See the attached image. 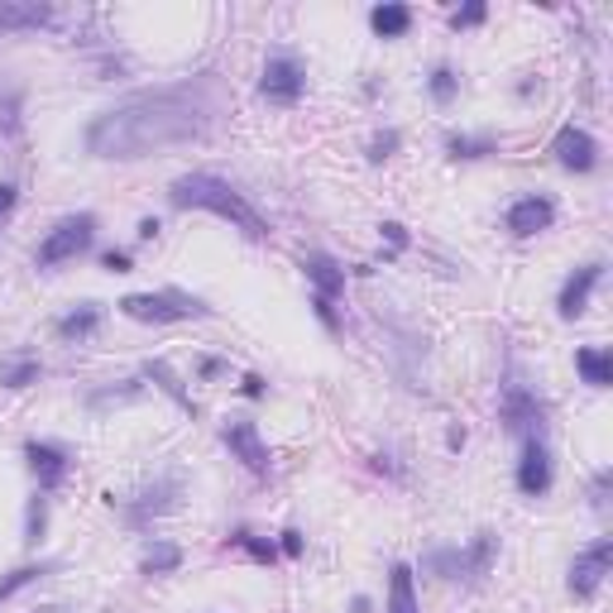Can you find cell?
Masks as SVG:
<instances>
[{
    "label": "cell",
    "mask_w": 613,
    "mask_h": 613,
    "mask_svg": "<svg viewBox=\"0 0 613 613\" xmlns=\"http://www.w3.org/2000/svg\"><path fill=\"white\" fill-rule=\"evenodd\" d=\"M225 116V87L216 72L187 77V82H168L154 91H135L116 101L87 125V154L110 158V164H135V158H154L164 149H183V144H202Z\"/></svg>",
    "instance_id": "cell-1"
},
{
    "label": "cell",
    "mask_w": 613,
    "mask_h": 613,
    "mask_svg": "<svg viewBox=\"0 0 613 613\" xmlns=\"http://www.w3.org/2000/svg\"><path fill=\"white\" fill-rule=\"evenodd\" d=\"M168 202L177 212H206V216H221L225 225H235L240 235L250 240H269L273 225L260 216V206H254L245 192L235 183H225L216 173H183L168 183Z\"/></svg>",
    "instance_id": "cell-2"
},
{
    "label": "cell",
    "mask_w": 613,
    "mask_h": 613,
    "mask_svg": "<svg viewBox=\"0 0 613 613\" xmlns=\"http://www.w3.org/2000/svg\"><path fill=\"white\" fill-rule=\"evenodd\" d=\"M494 556H498V537L494 532H475L465 546H431L422 556V571L446 580V585H479L494 571Z\"/></svg>",
    "instance_id": "cell-3"
},
{
    "label": "cell",
    "mask_w": 613,
    "mask_h": 613,
    "mask_svg": "<svg viewBox=\"0 0 613 613\" xmlns=\"http://www.w3.org/2000/svg\"><path fill=\"white\" fill-rule=\"evenodd\" d=\"M106 504L120 513V523L130 532H149L158 518H168V513H177V504H183V475L164 470V475H154L149 484H139L130 498L106 494Z\"/></svg>",
    "instance_id": "cell-4"
},
{
    "label": "cell",
    "mask_w": 613,
    "mask_h": 613,
    "mask_svg": "<svg viewBox=\"0 0 613 613\" xmlns=\"http://www.w3.org/2000/svg\"><path fill=\"white\" fill-rule=\"evenodd\" d=\"M120 317L144 321V327H173V321H206L212 306H206L197 293H183V288H154V293H125Z\"/></svg>",
    "instance_id": "cell-5"
},
{
    "label": "cell",
    "mask_w": 613,
    "mask_h": 613,
    "mask_svg": "<svg viewBox=\"0 0 613 613\" xmlns=\"http://www.w3.org/2000/svg\"><path fill=\"white\" fill-rule=\"evenodd\" d=\"M96 231H101L96 212H72V216H62V221L53 225V231H48V235L39 240L35 264H39V269H58V264L82 260V254L96 245Z\"/></svg>",
    "instance_id": "cell-6"
},
{
    "label": "cell",
    "mask_w": 613,
    "mask_h": 613,
    "mask_svg": "<svg viewBox=\"0 0 613 613\" xmlns=\"http://www.w3.org/2000/svg\"><path fill=\"white\" fill-rule=\"evenodd\" d=\"M498 422H504V431H513V437H542L546 422H552V402H546L532 383L523 379H508L504 389H498Z\"/></svg>",
    "instance_id": "cell-7"
},
{
    "label": "cell",
    "mask_w": 613,
    "mask_h": 613,
    "mask_svg": "<svg viewBox=\"0 0 613 613\" xmlns=\"http://www.w3.org/2000/svg\"><path fill=\"white\" fill-rule=\"evenodd\" d=\"M306 91V68L293 48H273L264 58V72H260V96L269 106H298Z\"/></svg>",
    "instance_id": "cell-8"
},
{
    "label": "cell",
    "mask_w": 613,
    "mask_h": 613,
    "mask_svg": "<svg viewBox=\"0 0 613 613\" xmlns=\"http://www.w3.org/2000/svg\"><path fill=\"white\" fill-rule=\"evenodd\" d=\"M221 446L245 465L250 475H273V456H269V441L254 417H225L221 422Z\"/></svg>",
    "instance_id": "cell-9"
},
{
    "label": "cell",
    "mask_w": 613,
    "mask_h": 613,
    "mask_svg": "<svg viewBox=\"0 0 613 613\" xmlns=\"http://www.w3.org/2000/svg\"><path fill=\"white\" fill-rule=\"evenodd\" d=\"M25 465H29V475H35L39 494H58L62 484H68V475H72V450L62 441L29 437L25 441Z\"/></svg>",
    "instance_id": "cell-10"
},
{
    "label": "cell",
    "mask_w": 613,
    "mask_h": 613,
    "mask_svg": "<svg viewBox=\"0 0 613 613\" xmlns=\"http://www.w3.org/2000/svg\"><path fill=\"white\" fill-rule=\"evenodd\" d=\"M609 561H613V537H594L590 546H580L575 561H571V575H566V590L575 600H594V594H600Z\"/></svg>",
    "instance_id": "cell-11"
},
{
    "label": "cell",
    "mask_w": 613,
    "mask_h": 613,
    "mask_svg": "<svg viewBox=\"0 0 613 613\" xmlns=\"http://www.w3.org/2000/svg\"><path fill=\"white\" fill-rule=\"evenodd\" d=\"M518 494L523 498H546L552 494V479H556V460H552V446L546 437H523V456H518Z\"/></svg>",
    "instance_id": "cell-12"
},
{
    "label": "cell",
    "mask_w": 613,
    "mask_h": 613,
    "mask_svg": "<svg viewBox=\"0 0 613 613\" xmlns=\"http://www.w3.org/2000/svg\"><path fill=\"white\" fill-rule=\"evenodd\" d=\"M504 225H508V235H518V240L546 235L556 225V202L546 197V192H523V197L504 212Z\"/></svg>",
    "instance_id": "cell-13"
},
{
    "label": "cell",
    "mask_w": 613,
    "mask_h": 613,
    "mask_svg": "<svg viewBox=\"0 0 613 613\" xmlns=\"http://www.w3.org/2000/svg\"><path fill=\"white\" fill-rule=\"evenodd\" d=\"M604 283V260H590V264H580L571 269V279L561 283V293H556V312L561 321H580L590 312V298H594V288Z\"/></svg>",
    "instance_id": "cell-14"
},
{
    "label": "cell",
    "mask_w": 613,
    "mask_h": 613,
    "mask_svg": "<svg viewBox=\"0 0 613 613\" xmlns=\"http://www.w3.org/2000/svg\"><path fill=\"white\" fill-rule=\"evenodd\" d=\"M552 154L566 173H594L600 168V139H594L585 125H561L552 139Z\"/></svg>",
    "instance_id": "cell-15"
},
{
    "label": "cell",
    "mask_w": 613,
    "mask_h": 613,
    "mask_svg": "<svg viewBox=\"0 0 613 613\" xmlns=\"http://www.w3.org/2000/svg\"><path fill=\"white\" fill-rule=\"evenodd\" d=\"M302 273H306V283H312V298H321V302H341L346 298V264L335 260V254L306 250L302 254Z\"/></svg>",
    "instance_id": "cell-16"
},
{
    "label": "cell",
    "mask_w": 613,
    "mask_h": 613,
    "mask_svg": "<svg viewBox=\"0 0 613 613\" xmlns=\"http://www.w3.org/2000/svg\"><path fill=\"white\" fill-rule=\"evenodd\" d=\"M43 25H53V6H43V0H0V29L25 35V29Z\"/></svg>",
    "instance_id": "cell-17"
},
{
    "label": "cell",
    "mask_w": 613,
    "mask_h": 613,
    "mask_svg": "<svg viewBox=\"0 0 613 613\" xmlns=\"http://www.w3.org/2000/svg\"><path fill=\"white\" fill-rule=\"evenodd\" d=\"M101 321H106V306L82 302V306H72V312H62L53 321V331H58V341H91V335L101 331Z\"/></svg>",
    "instance_id": "cell-18"
},
{
    "label": "cell",
    "mask_w": 613,
    "mask_h": 613,
    "mask_svg": "<svg viewBox=\"0 0 613 613\" xmlns=\"http://www.w3.org/2000/svg\"><path fill=\"white\" fill-rule=\"evenodd\" d=\"M383 613H422V604H417V571L408 561H393L389 566V600H383Z\"/></svg>",
    "instance_id": "cell-19"
},
{
    "label": "cell",
    "mask_w": 613,
    "mask_h": 613,
    "mask_svg": "<svg viewBox=\"0 0 613 613\" xmlns=\"http://www.w3.org/2000/svg\"><path fill=\"white\" fill-rule=\"evenodd\" d=\"M144 379H149L164 398H173V402H177V412H187V417H197V412H202V408H197V398H192V393L183 389V379L173 374V364H168V360H144Z\"/></svg>",
    "instance_id": "cell-20"
},
{
    "label": "cell",
    "mask_w": 613,
    "mask_h": 613,
    "mask_svg": "<svg viewBox=\"0 0 613 613\" xmlns=\"http://www.w3.org/2000/svg\"><path fill=\"white\" fill-rule=\"evenodd\" d=\"M177 566H183V546L168 542V537H149L144 542V556H139V575H173Z\"/></svg>",
    "instance_id": "cell-21"
},
{
    "label": "cell",
    "mask_w": 613,
    "mask_h": 613,
    "mask_svg": "<svg viewBox=\"0 0 613 613\" xmlns=\"http://www.w3.org/2000/svg\"><path fill=\"white\" fill-rule=\"evenodd\" d=\"M575 374L590 383V389H609L613 383V354L604 346H580L575 350Z\"/></svg>",
    "instance_id": "cell-22"
},
{
    "label": "cell",
    "mask_w": 613,
    "mask_h": 613,
    "mask_svg": "<svg viewBox=\"0 0 613 613\" xmlns=\"http://www.w3.org/2000/svg\"><path fill=\"white\" fill-rule=\"evenodd\" d=\"M489 154H498L494 135H465V130L446 135V158H450V164H475V158H489Z\"/></svg>",
    "instance_id": "cell-23"
},
{
    "label": "cell",
    "mask_w": 613,
    "mask_h": 613,
    "mask_svg": "<svg viewBox=\"0 0 613 613\" xmlns=\"http://www.w3.org/2000/svg\"><path fill=\"white\" fill-rule=\"evenodd\" d=\"M369 29H374L379 39H402L412 29V10L398 6V0H383V6L369 10Z\"/></svg>",
    "instance_id": "cell-24"
},
{
    "label": "cell",
    "mask_w": 613,
    "mask_h": 613,
    "mask_svg": "<svg viewBox=\"0 0 613 613\" xmlns=\"http://www.w3.org/2000/svg\"><path fill=\"white\" fill-rule=\"evenodd\" d=\"M43 364L35 354H6L0 360V389H29V383H39Z\"/></svg>",
    "instance_id": "cell-25"
},
{
    "label": "cell",
    "mask_w": 613,
    "mask_h": 613,
    "mask_svg": "<svg viewBox=\"0 0 613 613\" xmlns=\"http://www.w3.org/2000/svg\"><path fill=\"white\" fill-rule=\"evenodd\" d=\"M225 546L245 552L250 561H260V566H273V561H279V542H273V537H260V532H250V527H235L231 537H225Z\"/></svg>",
    "instance_id": "cell-26"
},
{
    "label": "cell",
    "mask_w": 613,
    "mask_h": 613,
    "mask_svg": "<svg viewBox=\"0 0 613 613\" xmlns=\"http://www.w3.org/2000/svg\"><path fill=\"white\" fill-rule=\"evenodd\" d=\"M43 575H53V561H29V566H14L10 575H0V604L14 600V594L29 590V585H35V580H43Z\"/></svg>",
    "instance_id": "cell-27"
},
{
    "label": "cell",
    "mask_w": 613,
    "mask_h": 613,
    "mask_svg": "<svg viewBox=\"0 0 613 613\" xmlns=\"http://www.w3.org/2000/svg\"><path fill=\"white\" fill-rule=\"evenodd\" d=\"M427 96H431L437 106H450V101L460 96V72L450 68V62H437V68L427 72Z\"/></svg>",
    "instance_id": "cell-28"
},
{
    "label": "cell",
    "mask_w": 613,
    "mask_h": 613,
    "mask_svg": "<svg viewBox=\"0 0 613 613\" xmlns=\"http://www.w3.org/2000/svg\"><path fill=\"white\" fill-rule=\"evenodd\" d=\"M43 532H48V494L35 489V498H29V508H25V546H39Z\"/></svg>",
    "instance_id": "cell-29"
},
{
    "label": "cell",
    "mask_w": 613,
    "mask_h": 613,
    "mask_svg": "<svg viewBox=\"0 0 613 613\" xmlns=\"http://www.w3.org/2000/svg\"><path fill=\"white\" fill-rule=\"evenodd\" d=\"M398 149H402V135L389 125V130H374V135H369V144H364V158H369V164H389V158H393Z\"/></svg>",
    "instance_id": "cell-30"
},
{
    "label": "cell",
    "mask_w": 613,
    "mask_h": 613,
    "mask_svg": "<svg viewBox=\"0 0 613 613\" xmlns=\"http://www.w3.org/2000/svg\"><path fill=\"white\" fill-rule=\"evenodd\" d=\"M484 20H489V6H484V0H470V6H460L456 14H450V29L460 35V29H475Z\"/></svg>",
    "instance_id": "cell-31"
},
{
    "label": "cell",
    "mask_w": 613,
    "mask_h": 613,
    "mask_svg": "<svg viewBox=\"0 0 613 613\" xmlns=\"http://www.w3.org/2000/svg\"><path fill=\"white\" fill-rule=\"evenodd\" d=\"M609 484H613V470H609V465H600V470H594V479H590V508H594V513L609 508Z\"/></svg>",
    "instance_id": "cell-32"
},
{
    "label": "cell",
    "mask_w": 613,
    "mask_h": 613,
    "mask_svg": "<svg viewBox=\"0 0 613 613\" xmlns=\"http://www.w3.org/2000/svg\"><path fill=\"white\" fill-rule=\"evenodd\" d=\"M139 393H144V389L130 379V389H91V393H87V402H91V408H101V402H135Z\"/></svg>",
    "instance_id": "cell-33"
},
{
    "label": "cell",
    "mask_w": 613,
    "mask_h": 613,
    "mask_svg": "<svg viewBox=\"0 0 613 613\" xmlns=\"http://www.w3.org/2000/svg\"><path fill=\"white\" fill-rule=\"evenodd\" d=\"M379 235L389 240V254H402V250H408V225H402V221H383Z\"/></svg>",
    "instance_id": "cell-34"
},
{
    "label": "cell",
    "mask_w": 613,
    "mask_h": 613,
    "mask_svg": "<svg viewBox=\"0 0 613 613\" xmlns=\"http://www.w3.org/2000/svg\"><path fill=\"white\" fill-rule=\"evenodd\" d=\"M312 312H317V321L327 327L331 335L341 331V312H335V302H321V298H312Z\"/></svg>",
    "instance_id": "cell-35"
},
{
    "label": "cell",
    "mask_w": 613,
    "mask_h": 613,
    "mask_svg": "<svg viewBox=\"0 0 613 613\" xmlns=\"http://www.w3.org/2000/svg\"><path fill=\"white\" fill-rule=\"evenodd\" d=\"M101 269H106V273H130V269H135L130 250H106V254H101Z\"/></svg>",
    "instance_id": "cell-36"
},
{
    "label": "cell",
    "mask_w": 613,
    "mask_h": 613,
    "mask_svg": "<svg viewBox=\"0 0 613 613\" xmlns=\"http://www.w3.org/2000/svg\"><path fill=\"white\" fill-rule=\"evenodd\" d=\"M279 556H302V532H293V527H288V532H279Z\"/></svg>",
    "instance_id": "cell-37"
},
{
    "label": "cell",
    "mask_w": 613,
    "mask_h": 613,
    "mask_svg": "<svg viewBox=\"0 0 613 613\" xmlns=\"http://www.w3.org/2000/svg\"><path fill=\"white\" fill-rule=\"evenodd\" d=\"M240 393H245V398H264L269 393V379L264 374H245V379H240Z\"/></svg>",
    "instance_id": "cell-38"
},
{
    "label": "cell",
    "mask_w": 613,
    "mask_h": 613,
    "mask_svg": "<svg viewBox=\"0 0 613 613\" xmlns=\"http://www.w3.org/2000/svg\"><path fill=\"white\" fill-rule=\"evenodd\" d=\"M14 202H20V187H14V183H0V216H10Z\"/></svg>",
    "instance_id": "cell-39"
},
{
    "label": "cell",
    "mask_w": 613,
    "mask_h": 613,
    "mask_svg": "<svg viewBox=\"0 0 613 613\" xmlns=\"http://www.w3.org/2000/svg\"><path fill=\"white\" fill-rule=\"evenodd\" d=\"M221 369H225V360H216V354H202V360H197V374L202 379H216Z\"/></svg>",
    "instance_id": "cell-40"
},
{
    "label": "cell",
    "mask_w": 613,
    "mask_h": 613,
    "mask_svg": "<svg viewBox=\"0 0 613 613\" xmlns=\"http://www.w3.org/2000/svg\"><path fill=\"white\" fill-rule=\"evenodd\" d=\"M374 470H379V475H389V479H402V470L393 465V456H374Z\"/></svg>",
    "instance_id": "cell-41"
},
{
    "label": "cell",
    "mask_w": 613,
    "mask_h": 613,
    "mask_svg": "<svg viewBox=\"0 0 613 613\" xmlns=\"http://www.w3.org/2000/svg\"><path fill=\"white\" fill-rule=\"evenodd\" d=\"M158 231H164V225H158V216H144V221H139V240H158Z\"/></svg>",
    "instance_id": "cell-42"
},
{
    "label": "cell",
    "mask_w": 613,
    "mask_h": 613,
    "mask_svg": "<svg viewBox=\"0 0 613 613\" xmlns=\"http://www.w3.org/2000/svg\"><path fill=\"white\" fill-rule=\"evenodd\" d=\"M446 446L460 450V446H465V427H450V431H446Z\"/></svg>",
    "instance_id": "cell-43"
},
{
    "label": "cell",
    "mask_w": 613,
    "mask_h": 613,
    "mask_svg": "<svg viewBox=\"0 0 613 613\" xmlns=\"http://www.w3.org/2000/svg\"><path fill=\"white\" fill-rule=\"evenodd\" d=\"M369 609H374V604H369L364 594H354V600H350V613H369Z\"/></svg>",
    "instance_id": "cell-44"
}]
</instances>
